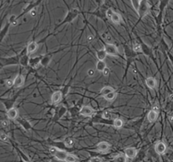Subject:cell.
Segmentation results:
<instances>
[{
    "instance_id": "obj_1",
    "label": "cell",
    "mask_w": 173,
    "mask_h": 162,
    "mask_svg": "<svg viewBox=\"0 0 173 162\" xmlns=\"http://www.w3.org/2000/svg\"><path fill=\"white\" fill-rule=\"evenodd\" d=\"M149 11V4L147 3V1L145 0H142L140 2V5H139V9H138V16L140 18H143L145 16L146 14H148Z\"/></svg>"
},
{
    "instance_id": "obj_2",
    "label": "cell",
    "mask_w": 173,
    "mask_h": 162,
    "mask_svg": "<svg viewBox=\"0 0 173 162\" xmlns=\"http://www.w3.org/2000/svg\"><path fill=\"white\" fill-rule=\"evenodd\" d=\"M104 49L107 53V55H110V56H117L118 54V49L117 46H115L114 44L107 43L104 46Z\"/></svg>"
},
{
    "instance_id": "obj_3",
    "label": "cell",
    "mask_w": 173,
    "mask_h": 162,
    "mask_svg": "<svg viewBox=\"0 0 173 162\" xmlns=\"http://www.w3.org/2000/svg\"><path fill=\"white\" fill-rule=\"evenodd\" d=\"M124 154H125V155L127 156V158L133 159L137 155V154H138V150H137V149L130 147V148H127L125 150H124Z\"/></svg>"
},
{
    "instance_id": "obj_4",
    "label": "cell",
    "mask_w": 173,
    "mask_h": 162,
    "mask_svg": "<svg viewBox=\"0 0 173 162\" xmlns=\"http://www.w3.org/2000/svg\"><path fill=\"white\" fill-rule=\"evenodd\" d=\"M63 98V93L62 91H56L52 95V103L53 104H57Z\"/></svg>"
},
{
    "instance_id": "obj_5",
    "label": "cell",
    "mask_w": 173,
    "mask_h": 162,
    "mask_svg": "<svg viewBox=\"0 0 173 162\" xmlns=\"http://www.w3.org/2000/svg\"><path fill=\"white\" fill-rule=\"evenodd\" d=\"M166 150V145L164 142H158L156 145V151L160 154L162 155Z\"/></svg>"
},
{
    "instance_id": "obj_6",
    "label": "cell",
    "mask_w": 173,
    "mask_h": 162,
    "mask_svg": "<svg viewBox=\"0 0 173 162\" xmlns=\"http://www.w3.org/2000/svg\"><path fill=\"white\" fill-rule=\"evenodd\" d=\"M79 14V11L78 9H72V10L67 14V16L65 18V21H68V22H71L72 20H74V19L76 18V16Z\"/></svg>"
},
{
    "instance_id": "obj_7",
    "label": "cell",
    "mask_w": 173,
    "mask_h": 162,
    "mask_svg": "<svg viewBox=\"0 0 173 162\" xmlns=\"http://www.w3.org/2000/svg\"><path fill=\"white\" fill-rule=\"evenodd\" d=\"M96 148L101 152H106L107 150H109L110 145L106 141H102V142H100L99 144L97 145Z\"/></svg>"
},
{
    "instance_id": "obj_8",
    "label": "cell",
    "mask_w": 173,
    "mask_h": 162,
    "mask_svg": "<svg viewBox=\"0 0 173 162\" xmlns=\"http://www.w3.org/2000/svg\"><path fill=\"white\" fill-rule=\"evenodd\" d=\"M68 153L65 150L63 149H57V151L55 154V157H56L58 160H62V161H65V160L67 158Z\"/></svg>"
},
{
    "instance_id": "obj_9",
    "label": "cell",
    "mask_w": 173,
    "mask_h": 162,
    "mask_svg": "<svg viewBox=\"0 0 173 162\" xmlns=\"http://www.w3.org/2000/svg\"><path fill=\"white\" fill-rule=\"evenodd\" d=\"M92 113H93V109H92L91 107H90V106H83L81 110H80V115L84 116H91Z\"/></svg>"
},
{
    "instance_id": "obj_10",
    "label": "cell",
    "mask_w": 173,
    "mask_h": 162,
    "mask_svg": "<svg viewBox=\"0 0 173 162\" xmlns=\"http://www.w3.org/2000/svg\"><path fill=\"white\" fill-rule=\"evenodd\" d=\"M145 83H146V85L149 89H155L156 87V85H157V81H156V79H154L153 77L147 78L146 80H145Z\"/></svg>"
},
{
    "instance_id": "obj_11",
    "label": "cell",
    "mask_w": 173,
    "mask_h": 162,
    "mask_svg": "<svg viewBox=\"0 0 173 162\" xmlns=\"http://www.w3.org/2000/svg\"><path fill=\"white\" fill-rule=\"evenodd\" d=\"M7 116L11 120L16 119L18 116V110L14 107H12L11 109L8 110Z\"/></svg>"
},
{
    "instance_id": "obj_12",
    "label": "cell",
    "mask_w": 173,
    "mask_h": 162,
    "mask_svg": "<svg viewBox=\"0 0 173 162\" xmlns=\"http://www.w3.org/2000/svg\"><path fill=\"white\" fill-rule=\"evenodd\" d=\"M14 82V85L15 87H21V86H23V85H24V83H25V79H24V77H23L22 75L19 74V75H17V76L15 77Z\"/></svg>"
},
{
    "instance_id": "obj_13",
    "label": "cell",
    "mask_w": 173,
    "mask_h": 162,
    "mask_svg": "<svg viewBox=\"0 0 173 162\" xmlns=\"http://www.w3.org/2000/svg\"><path fill=\"white\" fill-rule=\"evenodd\" d=\"M2 61H6V64L3 65V67L5 65H9V64H20V59L18 58V57H9V58H2Z\"/></svg>"
},
{
    "instance_id": "obj_14",
    "label": "cell",
    "mask_w": 173,
    "mask_h": 162,
    "mask_svg": "<svg viewBox=\"0 0 173 162\" xmlns=\"http://www.w3.org/2000/svg\"><path fill=\"white\" fill-rule=\"evenodd\" d=\"M42 57H31L29 60V64L33 68H36L38 67V65L41 64V60H42Z\"/></svg>"
},
{
    "instance_id": "obj_15",
    "label": "cell",
    "mask_w": 173,
    "mask_h": 162,
    "mask_svg": "<svg viewBox=\"0 0 173 162\" xmlns=\"http://www.w3.org/2000/svg\"><path fill=\"white\" fill-rule=\"evenodd\" d=\"M147 117H148L149 122L154 123V122H156L157 117H158V112H156L153 111V110H150L149 112L148 115H147Z\"/></svg>"
},
{
    "instance_id": "obj_16",
    "label": "cell",
    "mask_w": 173,
    "mask_h": 162,
    "mask_svg": "<svg viewBox=\"0 0 173 162\" xmlns=\"http://www.w3.org/2000/svg\"><path fill=\"white\" fill-rule=\"evenodd\" d=\"M19 123L21 124V126L23 127V128H24L25 131L29 132V131L31 130V123H29L27 120L21 118V119L19 120Z\"/></svg>"
},
{
    "instance_id": "obj_17",
    "label": "cell",
    "mask_w": 173,
    "mask_h": 162,
    "mask_svg": "<svg viewBox=\"0 0 173 162\" xmlns=\"http://www.w3.org/2000/svg\"><path fill=\"white\" fill-rule=\"evenodd\" d=\"M38 47V44L35 42H31L28 44L27 46V53H33L34 52L36 51Z\"/></svg>"
},
{
    "instance_id": "obj_18",
    "label": "cell",
    "mask_w": 173,
    "mask_h": 162,
    "mask_svg": "<svg viewBox=\"0 0 173 162\" xmlns=\"http://www.w3.org/2000/svg\"><path fill=\"white\" fill-rule=\"evenodd\" d=\"M64 145L68 148H72L74 145V139L72 137H67L64 141Z\"/></svg>"
},
{
    "instance_id": "obj_19",
    "label": "cell",
    "mask_w": 173,
    "mask_h": 162,
    "mask_svg": "<svg viewBox=\"0 0 173 162\" xmlns=\"http://www.w3.org/2000/svg\"><path fill=\"white\" fill-rule=\"evenodd\" d=\"M107 56V53L104 50H99V51H97V53H96V57H97V58L98 60L100 61H103V60L105 59Z\"/></svg>"
},
{
    "instance_id": "obj_20",
    "label": "cell",
    "mask_w": 173,
    "mask_h": 162,
    "mask_svg": "<svg viewBox=\"0 0 173 162\" xmlns=\"http://www.w3.org/2000/svg\"><path fill=\"white\" fill-rule=\"evenodd\" d=\"M111 20H112V22L114 23V24H119V23L122 21V17H121L120 14L114 12V14H113L112 17L111 19Z\"/></svg>"
},
{
    "instance_id": "obj_21",
    "label": "cell",
    "mask_w": 173,
    "mask_h": 162,
    "mask_svg": "<svg viewBox=\"0 0 173 162\" xmlns=\"http://www.w3.org/2000/svg\"><path fill=\"white\" fill-rule=\"evenodd\" d=\"M114 91V90H113L112 87H111V86H105V87H103L101 89V94L102 96H105V95H108L109 93L111 92Z\"/></svg>"
},
{
    "instance_id": "obj_22",
    "label": "cell",
    "mask_w": 173,
    "mask_h": 162,
    "mask_svg": "<svg viewBox=\"0 0 173 162\" xmlns=\"http://www.w3.org/2000/svg\"><path fill=\"white\" fill-rule=\"evenodd\" d=\"M29 60L30 58L27 56V54H25L22 57H20V64L22 66H27L29 64Z\"/></svg>"
},
{
    "instance_id": "obj_23",
    "label": "cell",
    "mask_w": 173,
    "mask_h": 162,
    "mask_svg": "<svg viewBox=\"0 0 173 162\" xmlns=\"http://www.w3.org/2000/svg\"><path fill=\"white\" fill-rule=\"evenodd\" d=\"M106 68V64L104 61H98L97 64H96V69L99 71V72H102L105 68Z\"/></svg>"
},
{
    "instance_id": "obj_24",
    "label": "cell",
    "mask_w": 173,
    "mask_h": 162,
    "mask_svg": "<svg viewBox=\"0 0 173 162\" xmlns=\"http://www.w3.org/2000/svg\"><path fill=\"white\" fill-rule=\"evenodd\" d=\"M51 58H52V57L51 56H45L43 57L42 60H41V64L42 65L43 67H46L48 64H50V62H51Z\"/></svg>"
},
{
    "instance_id": "obj_25",
    "label": "cell",
    "mask_w": 173,
    "mask_h": 162,
    "mask_svg": "<svg viewBox=\"0 0 173 162\" xmlns=\"http://www.w3.org/2000/svg\"><path fill=\"white\" fill-rule=\"evenodd\" d=\"M2 101H3V103L4 104V106H5V107H6V109L7 110H9L11 109L12 107H14L13 105H14V101H10V100H4V99H2Z\"/></svg>"
},
{
    "instance_id": "obj_26",
    "label": "cell",
    "mask_w": 173,
    "mask_h": 162,
    "mask_svg": "<svg viewBox=\"0 0 173 162\" xmlns=\"http://www.w3.org/2000/svg\"><path fill=\"white\" fill-rule=\"evenodd\" d=\"M127 158L125 155H118L114 159V162H127Z\"/></svg>"
},
{
    "instance_id": "obj_27",
    "label": "cell",
    "mask_w": 173,
    "mask_h": 162,
    "mask_svg": "<svg viewBox=\"0 0 173 162\" xmlns=\"http://www.w3.org/2000/svg\"><path fill=\"white\" fill-rule=\"evenodd\" d=\"M103 97L106 99V101H113L114 99L117 97V94H116V92L115 91H112V92H111V93H109L108 95L103 96Z\"/></svg>"
},
{
    "instance_id": "obj_28",
    "label": "cell",
    "mask_w": 173,
    "mask_h": 162,
    "mask_svg": "<svg viewBox=\"0 0 173 162\" xmlns=\"http://www.w3.org/2000/svg\"><path fill=\"white\" fill-rule=\"evenodd\" d=\"M65 162H78V158L72 154H68Z\"/></svg>"
},
{
    "instance_id": "obj_29",
    "label": "cell",
    "mask_w": 173,
    "mask_h": 162,
    "mask_svg": "<svg viewBox=\"0 0 173 162\" xmlns=\"http://www.w3.org/2000/svg\"><path fill=\"white\" fill-rule=\"evenodd\" d=\"M113 125H114V127H117V128H120V127H123V120L122 119L116 118V119L113 121Z\"/></svg>"
},
{
    "instance_id": "obj_30",
    "label": "cell",
    "mask_w": 173,
    "mask_h": 162,
    "mask_svg": "<svg viewBox=\"0 0 173 162\" xmlns=\"http://www.w3.org/2000/svg\"><path fill=\"white\" fill-rule=\"evenodd\" d=\"M140 2H141V0H131V3H132L133 7L135 9V11H137V12H138V9H139Z\"/></svg>"
},
{
    "instance_id": "obj_31",
    "label": "cell",
    "mask_w": 173,
    "mask_h": 162,
    "mask_svg": "<svg viewBox=\"0 0 173 162\" xmlns=\"http://www.w3.org/2000/svg\"><path fill=\"white\" fill-rule=\"evenodd\" d=\"M9 25H10V24H9L8 25H6L5 28L2 29V31H1V41L4 40V36H5V35H6V33H7L8 31V30H9Z\"/></svg>"
},
{
    "instance_id": "obj_32",
    "label": "cell",
    "mask_w": 173,
    "mask_h": 162,
    "mask_svg": "<svg viewBox=\"0 0 173 162\" xmlns=\"http://www.w3.org/2000/svg\"><path fill=\"white\" fill-rule=\"evenodd\" d=\"M0 139H1L2 142L6 143V142H8V140H9V137H8V135L6 134H4V133H1V135H0Z\"/></svg>"
},
{
    "instance_id": "obj_33",
    "label": "cell",
    "mask_w": 173,
    "mask_h": 162,
    "mask_svg": "<svg viewBox=\"0 0 173 162\" xmlns=\"http://www.w3.org/2000/svg\"><path fill=\"white\" fill-rule=\"evenodd\" d=\"M133 49H134L135 53H138V52H141L142 51V47L139 44L136 43V44H134V48H133Z\"/></svg>"
},
{
    "instance_id": "obj_34",
    "label": "cell",
    "mask_w": 173,
    "mask_h": 162,
    "mask_svg": "<svg viewBox=\"0 0 173 162\" xmlns=\"http://www.w3.org/2000/svg\"><path fill=\"white\" fill-rule=\"evenodd\" d=\"M113 14H114V12H113V10L112 9H108L106 10V17L108 18L109 20H111V19H112Z\"/></svg>"
},
{
    "instance_id": "obj_35",
    "label": "cell",
    "mask_w": 173,
    "mask_h": 162,
    "mask_svg": "<svg viewBox=\"0 0 173 162\" xmlns=\"http://www.w3.org/2000/svg\"><path fill=\"white\" fill-rule=\"evenodd\" d=\"M69 89H70V87H69V85H66L65 87H64V88H63V90H62L63 95H68V93L69 92Z\"/></svg>"
},
{
    "instance_id": "obj_36",
    "label": "cell",
    "mask_w": 173,
    "mask_h": 162,
    "mask_svg": "<svg viewBox=\"0 0 173 162\" xmlns=\"http://www.w3.org/2000/svg\"><path fill=\"white\" fill-rule=\"evenodd\" d=\"M66 112H67V109L65 107H61V109L59 110V112H58V116L62 117L66 113Z\"/></svg>"
},
{
    "instance_id": "obj_37",
    "label": "cell",
    "mask_w": 173,
    "mask_h": 162,
    "mask_svg": "<svg viewBox=\"0 0 173 162\" xmlns=\"http://www.w3.org/2000/svg\"><path fill=\"white\" fill-rule=\"evenodd\" d=\"M57 149H58L56 148V147H54V146L51 147V148L49 149L50 154H51V155H55V154H56L57 151Z\"/></svg>"
},
{
    "instance_id": "obj_38",
    "label": "cell",
    "mask_w": 173,
    "mask_h": 162,
    "mask_svg": "<svg viewBox=\"0 0 173 162\" xmlns=\"http://www.w3.org/2000/svg\"><path fill=\"white\" fill-rule=\"evenodd\" d=\"M90 162H102V160H101V158L98 157V156H95V157H93V158L90 159Z\"/></svg>"
},
{
    "instance_id": "obj_39",
    "label": "cell",
    "mask_w": 173,
    "mask_h": 162,
    "mask_svg": "<svg viewBox=\"0 0 173 162\" xmlns=\"http://www.w3.org/2000/svg\"><path fill=\"white\" fill-rule=\"evenodd\" d=\"M15 21H17V20H16V16L14 15V14H13V15H11L10 17H9V24L12 25V24L14 23Z\"/></svg>"
},
{
    "instance_id": "obj_40",
    "label": "cell",
    "mask_w": 173,
    "mask_h": 162,
    "mask_svg": "<svg viewBox=\"0 0 173 162\" xmlns=\"http://www.w3.org/2000/svg\"><path fill=\"white\" fill-rule=\"evenodd\" d=\"M6 86L7 87H12L13 85H14V80H12V79H8V80H6Z\"/></svg>"
},
{
    "instance_id": "obj_41",
    "label": "cell",
    "mask_w": 173,
    "mask_h": 162,
    "mask_svg": "<svg viewBox=\"0 0 173 162\" xmlns=\"http://www.w3.org/2000/svg\"><path fill=\"white\" fill-rule=\"evenodd\" d=\"M110 72H111V71H110L109 68H105V69L102 71V74H103V75H104V76L107 77V76H108V75L110 74Z\"/></svg>"
},
{
    "instance_id": "obj_42",
    "label": "cell",
    "mask_w": 173,
    "mask_h": 162,
    "mask_svg": "<svg viewBox=\"0 0 173 162\" xmlns=\"http://www.w3.org/2000/svg\"><path fill=\"white\" fill-rule=\"evenodd\" d=\"M9 121L8 120H2V122H1V125H2V127H6L9 126Z\"/></svg>"
},
{
    "instance_id": "obj_43",
    "label": "cell",
    "mask_w": 173,
    "mask_h": 162,
    "mask_svg": "<svg viewBox=\"0 0 173 162\" xmlns=\"http://www.w3.org/2000/svg\"><path fill=\"white\" fill-rule=\"evenodd\" d=\"M87 74H88L89 76H90V77H92V76H94L95 74V70L93 69V68H90L88 71H87Z\"/></svg>"
},
{
    "instance_id": "obj_44",
    "label": "cell",
    "mask_w": 173,
    "mask_h": 162,
    "mask_svg": "<svg viewBox=\"0 0 173 162\" xmlns=\"http://www.w3.org/2000/svg\"><path fill=\"white\" fill-rule=\"evenodd\" d=\"M103 117H104V118H106V119H108V118H110V117H111V113H110V112H108V111L104 112V113H103Z\"/></svg>"
},
{
    "instance_id": "obj_45",
    "label": "cell",
    "mask_w": 173,
    "mask_h": 162,
    "mask_svg": "<svg viewBox=\"0 0 173 162\" xmlns=\"http://www.w3.org/2000/svg\"><path fill=\"white\" fill-rule=\"evenodd\" d=\"M152 110L156 112H159V106L158 105H154V106H152Z\"/></svg>"
},
{
    "instance_id": "obj_46",
    "label": "cell",
    "mask_w": 173,
    "mask_h": 162,
    "mask_svg": "<svg viewBox=\"0 0 173 162\" xmlns=\"http://www.w3.org/2000/svg\"><path fill=\"white\" fill-rule=\"evenodd\" d=\"M36 14H37V12H36V10L34 9L31 10V15L32 17H35V15H36Z\"/></svg>"
},
{
    "instance_id": "obj_47",
    "label": "cell",
    "mask_w": 173,
    "mask_h": 162,
    "mask_svg": "<svg viewBox=\"0 0 173 162\" xmlns=\"http://www.w3.org/2000/svg\"><path fill=\"white\" fill-rule=\"evenodd\" d=\"M87 40H88L89 42L93 41V35H88V36H87Z\"/></svg>"
},
{
    "instance_id": "obj_48",
    "label": "cell",
    "mask_w": 173,
    "mask_h": 162,
    "mask_svg": "<svg viewBox=\"0 0 173 162\" xmlns=\"http://www.w3.org/2000/svg\"><path fill=\"white\" fill-rule=\"evenodd\" d=\"M169 99H170V100H171V101H173V94H171V95H170Z\"/></svg>"
},
{
    "instance_id": "obj_49",
    "label": "cell",
    "mask_w": 173,
    "mask_h": 162,
    "mask_svg": "<svg viewBox=\"0 0 173 162\" xmlns=\"http://www.w3.org/2000/svg\"><path fill=\"white\" fill-rule=\"evenodd\" d=\"M26 162H31V161H26Z\"/></svg>"
}]
</instances>
